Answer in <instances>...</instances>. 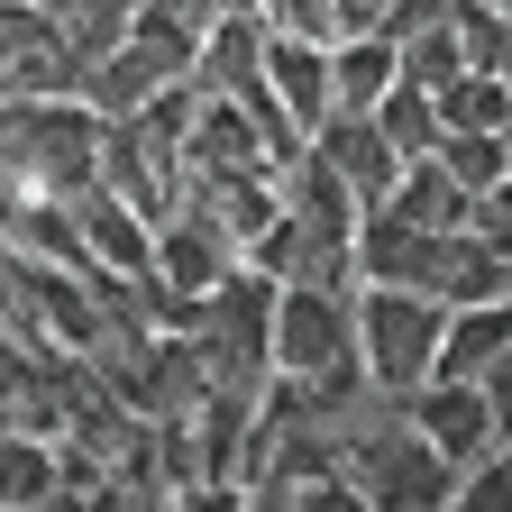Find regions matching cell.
Returning a JSON list of instances; mask_svg holds the SVG:
<instances>
[{"label":"cell","instance_id":"6da1fadb","mask_svg":"<svg viewBox=\"0 0 512 512\" xmlns=\"http://www.w3.org/2000/svg\"><path fill=\"white\" fill-rule=\"evenodd\" d=\"M439 320H448V302H430V293H412V284H357V366H366L375 394L403 403L412 384L430 375Z\"/></svg>","mask_w":512,"mask_h":512},{"label":"cell","instance_id":"7a4b0ae2","mask_svg":"<svg viewBox=\"0 0 512 512\" xmlns=\"http://www.w3.org/2000/svg\"><path fill=\"white\" fill-rule=\"evenodd\" d=\"M266 357H275V375H320V366L357 357V284H275Z\"/></svg>","mask_w":512,"mask_h":512},{"label":"cell","instance_id":"3957f363","mask_svg":"<svg viewBox=\"0 0 512 512\" xmlns=\"http://www.w3.org/2000/svg\"><path fill=\"white\" fill-rule=\"evenodd\" d=\"M403 421L439 448L448 467H476L485 448H494V421H485V394L476 384H458V375H421L412 394H403Z\"/></svg>","mask_w":512,"mask_h":512},{"label":"cell","instance_id":"277c9868","mask_svg":"<svg viewBox=\"0 0 512 512\" xmlns=\"http://www.w3.org/2000/svg\"><path fill=\"white\" fill-rule=\"evenodd\" d=\"M256 92H266L302 138L320 119H330V46H311V37H275L266 28V64H256Z\"/></svg>","mask_w":512,"mask_h":512},{"label":"cell","instance_id":"5b68a950","mask_svg":"<svg viewBox=\"0 0 512 512\" xmlns=\"http://www.w3.org/2000/svg\"><path fill=\"white\" fill-rule=\"evenodd\" d=\"M503 348H512V293H494V302H448L430 375H458V384H476V375H485Z\"/></svg>","mask_w":512,"mask_h":512},{"label":"cell","instance_id":"8992f818","mask_svg":"<svg viewBox=\"0 0 512 512\" xmlns=\"http://www.w3.org/2000/svg\"><path fill=\"white\" fill-rule=\"evenodd\" d=\"M55 503H74L55 439L46 430H0V512H55Z\"/></svg>","mask_w":512,"mask_h":512},{"label":"cell","instance_id":"52a82bcc","mask_svg":"<svg viewBox=\"0 0 512 512\" xmlns=\"http://www.w3.org/2000/svg\"><path fill=\"white\" fill-rule=\"evenodd\" d=\"M384 211H403L412 229H467V192H458V174H448L439 156H412L403 174H394V192H384Z\"/></svg>","mask_w":512,"mask_h":512},{"label":"cell","instance_id":"ba28073f","mask_svg":"<svg viewBox=\"0 0 512 512\" xmlns=\"http://www.w3.org/2000/svg\"><path fill=\"white\" fill-rule=\"evenodd\" d=\"M394 74H403L394 37H330V110H375Z\"/></svg>","mask_w":512,"mask_h":512},{"label":"cell","instance_id":"9c48e42d","mask_svg":"<svg viewBox=\"0 0 512 512\" xmlns=\"http://www.w3.org/2000/svg\"><path fill=\"white\" fill-rule=\"evenodd\" d=\"M366 119L384 128V147H394L403 165H412V156H430V147L448 138V128H439V101H430V92H421L412 74H394V83H384V101H375Z\"/></svg>","mask_w":512,"mask_h":512},{"label":"cell","instance_id":"30bf717a","mask_svg":"<svg viewBox=\"0 0 512 512\" xmlns=\"http://www.w3.org/2000/svg\"><path fill=\"white\" fill-rule=\"evenodd\" d=\"M430 156L458 174V192H467V202H476V192H494V183H512V147H503V128H448Z\"/></svg>","mask_w":512,"mask_h":512},{"label":"cell","instance_id":"8fae6325","mask_svg":"<svg viewBox=\"0 0 512 512\" xmlns=\"http://www.w3.org/2000/svg\"><path fill=\"white\" fill-rule=\"evenodd\" d=\"M430 101H439V128H503V119H512V83L485 74V64H467V74L439 83Z\"/></svg>","mask_w":512,"mask_h":512},{"label":"cell","instance_id":"7c38bea8","mask_svg":"<svg viewBox=\"0 0 512 512\" xmlns=\"http://www.w3.org/2000/svg\"><path fill=\"white\" fill-rule=\"evenodd\" d=\"M394 55H403V74L421 83V92H439V83H458L467 74V46H458V28H412V37H394Z\"/></svg>","mask_w":512,"mask_h":512},{"label":"cell","instance_id":"4fadbf2b","mask_svg":"<svg viewBox=\"0 0 512 512\" xmlns=\"http://www.w3.org/2000/svg\"><path fill=\"white\" fill-rule=\"evenodd\" d=\"M467 229L494 247V256H512V183H494V192H476V211H467Z\"/></svg>","mask_w":512,"mask_h":512},{"label":"cell","instance_id":"5bb4252c","mask_svg":"<svg viewBox=\"0 0 512 512\" xmlns=\"http://www.w3.org/2000/svg\"><path fill=\"white\" fill-rule=\"evenodd\" d=\"M476 394H485V421H494V448H512V348L476 375Z\"/></svg>","mask_w":512,"mask_h":512},{"label":"cell","instance_id":"9a60e30c","mask_svg":"<svg viewBox=\"0 0 512 512\" xmlns=\"http://www.w3.org/2000/svg\"><path fill=\"white\" fill-rule=\"evenodd\" d=\"M384 10H394V0H330L339 37H384Z\"/></svg>","mask_w":512,"mask_h":512},{"label":"cell","instance_id":"2e32d148","mask_svg":"<svg viewBox=\"0 0 512 512\" xmlns=\"http://www.w3.org/2000/svg\"><path fill=\"white\" fill-rule=\"evenodd\" d=\"M28 10H46V19H55V10H64V0H28Z\"/></svg>","mask_w":512,"mask_h":512},{"label":"cell","instance_id":"e0dca14e","mask_svg":"<svg viewBox=\"0 0 512 512\" xmlns=\"http://www.w3.org/2000/svg\"><path fill=\"white\" fill-rule=\"evenodd\" d=\"M485 10H512V0H485Z\"/></svg>","mask_w":512,"mask_h":512}]
</instances>
